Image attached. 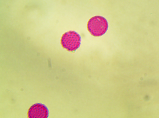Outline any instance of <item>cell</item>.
Masks as SVG:
<instances>
[{"instance_id": "cell-1", "label": "cell", "mask_w": 159, "mask_h": 118, "mask_svg": "<svg viewBox=\"0 0 159 118\" xmlns=\"http://www.w3.org/2000/svg\"><path fill=\"white\" fill-rule=\"evenodd\" d=\"M87 28L92 36L100 37L107 31L108 24L107 20L104 17L97 16L92 17L89 20Z\"/></svg>"}, {"instance_id": "cell-3", "label": "cell", "mask_w": 159, "mask_h": 118, "mask_svg": "<svg viewBox=\"0 0 159 118\" xmlns=\"http://www.w3.org/2000/svg\"><path fill=\"white\" fill-rule=\"evenodd\" d=\"M28 117L30 118H46L49 116V110L44 104L36 103L34 104L29 109Z\"/></svg>"}, {"instance_id": "cell-2", "label": "cell", "mask_w": 159, "mask_h": 118, "mask_svg": "<svg viewBox=\"0 0 159 118\" xmlns=\"http://www.w3.org/2000/svg\"><path fill=\"white\" fill-rule=\"evenodd\" d=\"M81 42V37L78 33L70 31L63 35L61 44L67 51L74 53L80 47Z\"/></svg>"}]
</instances>
